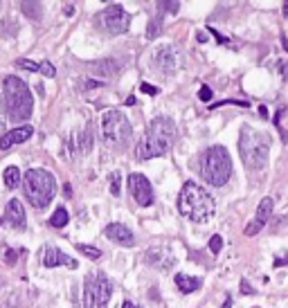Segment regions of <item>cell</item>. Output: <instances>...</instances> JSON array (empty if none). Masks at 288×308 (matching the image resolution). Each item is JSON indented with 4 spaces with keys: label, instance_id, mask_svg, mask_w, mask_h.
<instances>
[{
    "label": "cell",
    "instance_id": "16",
    "mask_svg": "<svg viewBox=\"0 0 288 308\" xmlns=\"http://www.w3.org/2000/svg\"><path fill=\"white\" fill-rule=\"evenodd\" d=\"M34 135V128L27 124V126H18V128H14V130H9V133H5L3 138H0V149L3 151H7L11 149V146H16V144H23L25 140H30Z\"/></svg>",
    "mask_w": 288,
    "mask_h": 308
},
{
    "label": "cell",
    "instance_id": "5",
    "mask_svg": "<svg viewBox=\"0 0 288 308\" xmlns=\"http://www.w3.org/2000/svg\"><path fill=\"white\" fill-rule=\"evenodd\" d=\"M201 178L212 187H223L232 175V158L225 146H210L198 162Z\"/></svg>",
    "mask_w": 288,
    "mask_h": 308
},
{
    "label": "cell",
    "instance_id": "42",
    "mask_svg": "<svg viewBox=\"0 0 288 308\" xmlns=\"http://www.w3.org/2000/svg\"><path fill=\"white\" fill-rule=\"evenodd\" d=\"M135 104V97L131 95V97H128V99H126V106H133Z\"/></svg>",
    "mask_w": 288,
    "mask_h": 308
},
{
    "label": "cell",
    "instance_id": "26",
    "mask_svg": "<svg viewBox=\"0 0 288 308\" xmlns=\"http://www.w3.org/2000/svg\"><path fill=\"white\" fill-rule=\"evenodd\" d=\"M162 30V16H158V18H153L149 23V30H146V38H156L158 34H160Z\"/></svg>",
    "mask_w": 288,
    "mask_h": 308
},
{
    "label": "cell",
    "instance_id": "45",
    "mask_svg": "<svg viewBox=\"0 0 288 308\" xmlns=\"http://www.w3.org/2000/svg\"><path fill=\"white\" fill-rule=\"evenodd\" d=\"M284 14H288V3L284 5Z\"/></svg>",
    "mask_w": 288,
    "mask_h": 308
},
{
    "label": "cell",
    "instance_id": "28",
    "mask_svg": "<svg viewBox=\"0 0 288 308\" xmlns=\"http://www.w3.org/2000/svg\"><path fill=\"white\" fill-rule=\"evenodd\" d=\"M221 248H223V238L218 236V234H214V236L210 238V252L218 254V252H221Z\"/></svg>",
    "mask_w": 288,
    "mask_h": 308
},
{
    "label": "cell",
    "instance_id": "41",
    "mask_svg": "<svg viewBox=\"0 0 288 308\" xmlns=\"http://www.w3.org/2000/svg\"><path fill=\"white\" fill-rule=\"evenodd\" d=\"M196 38H198V43H205V41H207V36H205V34H198V36H196Z\"/></svg>",
    "mask_w": 288,
    "mask_h": 308
},
{
    "label": "cell",
    "instance_id": "43",
    "mask_svg": "<svg viewBox=\"0 0 288 308\" xmlns=\"http://www.w3.org/2000/svg\"><path fill=\"white\" fill-rule=\"evenodd\" d=\"M230 306H232V299L228 297V299H225V304H223V308H230Z\"/></svg>",
    "mask_w": 288,
    "mask_h": 308
},
{
    "label": "cell",
    "instance_id": "32",
    "mask_svg": "<svg viewBox=\"0 0 288 308\" xmlns=\"http://www.w3.org/2000/svg\"><path fill=\"white\" fill-rule=\"evenodd\" d=\"M140 90H142V93H146V95H158V93H160V90H158L156 88V85H151V83H140Z\"/></svg>",
    "mask_w": 288,
    "mask_h": 308
},
{
    "label": "cell",
    "instance_id": "37",
    "mask_svg": "<svg viewBox=\"0 0 288 308\" xmlns=\"http://www.w3.org/2000/svg\"><path fill=\"white\" fill-rule=\"evenodd\" d=\"M122 308H142V306H138V304H133V301H124Z\"/></svg>",
    "mask_w": 288,
    "mask_h": 308
},
{
    "label": "cell",
    "instance_id": "19",
    "mask_svg": "<svg viewBox=\"0 0 288 308\" xmlns=\"http://www.w3.org/2000/svg\"><path fill=\"white\" fill-rule=\"evenodd\" d=\"M16 65L23 68V70H30V72H41V75H45V77H54V75H56L54 65L50 63V61H43V63H34V61H30V59H18V61H16Z\"/></svg>",
    "mask_w": 288,
    "mask_h": 308
},
{
    "label": "cell",
    "instance_id": "17",
    "mask_svg": "<svg viewBox=\"0 0 288 308\" xmlns=\"http://www.w3.org/2000/svg\"><path fill=\"white\" fill-rule=\"evenodd\" d=\"M106 238H110V241H115V243H120V245H126V248H131V245L135 243V236H133V232L128 230L126 225H122V223H110V225H106Z\"/></svg>",
    "mask_w": 288,
    "mask_h": 308
},
{
    "label": "cell",
    "instance_id": "9",
    "mask_svg": "<svg viewBox=\"0 0 288 308\" xmlns=\"http://www.w3.org/2000/svg\"><path fill=\"white\" fill-rule=\"evenodd\" d=\"M99 25L108 34H124L128 30V14L122 5H108L104 11H99Z\"/></svg>",
    "mask_w": 288,
    "mask_h": 308
},
{
    "label": "cell",
    "instance_id": "11",
    "mask_svg": "<svg viewBox=\"0 0 288 308\" xmlns=\"http://www.w3.org/2000/svg\"><path fill=\"white\" fill-rule=\"evenodd\" d=\"M128 191L135 198V203L142 205V207H149L153 205V187L146 175L142 173H131L128 175Z\"/></svg>",
    "mask_w": 288,
    "mask_h": 308
},
{
    "label": "cell",
    "instance_id": "44",
    "mask_svg": "<svg viewBox=\"0 0 288 308\" xmlns=\"http://www.w3.org/2000/svg\"><path fill=\"white\" fill-rule=\"evenodd\" d=\"M281 43H284V48H286V52H288V41H286V38H281Z\"/></svg>",
    "mask_w": 288,
    "mask_h": 308
},
{
    "label": "cell",
    "instance_id": "31",
    "mask_svg": "<svg viewBox=\"0 0 288 308\" xmlns=\"http://www.w3.org/2000/svg\"><path fill=\"white\" fill-rule=\"evenodd\" d=\"M198 97H201V101H210L212 99V88H210V85H203V88L198 90Z\"/></svg>",
    "mask_w": 288,
    "mask_h": 308
},
{
    "label": "cell",
    "instance_id": "21",
    "mask_svg": "<svg viewBox=\"0 0 288 308\" xmlns=\"http://www.w3.org/2000/svg\"><path fill=\"white\" fill-rule=\"evenodd\" d=\"M176 286H178V290L180 293H185V295H189V293H194V290H198L201 286H203V279H198V277H189V275H176Z\"/></svg>",
    "mask_w": 288,
    "mask_h": 308
},
{
    "label": "cell",
    "instance_id": "23",
    "mask_svg": "<svg viewBox=\"0 0 288 308\" xmlns=\"http://www.w3.org/2000/svg\"><path fill=\"white\" fill-rule=\"evenodd\" d=\"M68 221H70L68 209L65 207H56V212L52 214V218H50V225H52V227H65Z\"/></svg>",
    "mask_w": 288,
    "mask_h": 308
},
{
    "label": "cell",
    "instance_id": "34",
    "mask_svg": "<svg viewBox=\"0 0 288 308\" xmlns=\"http://www.w3.org/2000/svg\"><path fill=\"white\" fill-rule=\"evenodd\" d=\"M101 85H104V83H101V81H95V79H86V81H83V88H101Z\"/></svg>",
    "mask_w": 288,
    "mask_h": 308
},
{
    "label": "cell",
    "instance_id": "4",
    "mask_svg": "<svg viewBox=\"0 0 288 308\" xmlns=\"http://www.w3.org/2000/svg\"><path fill=\"white\" fill-rule=\"evenodd\" d=\"M3 93H5V108H7V115L14 122H25L30 119L32 111H34V97L27 88V83L18 77H5L3 81Z\"/></svg>",
    "mask_w": 288,
    "mask_h": 308
},
{
    "label": "cell",
    "instance_id": "14",
    "mask_svg": "<svg viewBox=\"0 0 288 308\" xmlns=\"http://www.w3.org/2000/svg\"><path fill=\"white\" fill-rule=\"evenodd\" d=\"M41 261H43V266L45 268H56V266H65V268H75L79 266L77 263V259H72V256H68L63 254L59 248H52V245H48V248L43 250V256H41Z\"/></svg>",
    "mask_w": 288,
    "mask_h": 308
},
{
    "label": "cell",
    "instance_id": "25",
    "mask_svg": "<svg viewBox=\"0 0 288 308\" xmlns=\"http://www.w3.org/2000/svg\"><path fill=\"white\" fill-rule=\"evenodd\" d=\"M122 191V173L120 171H113L110 173V193L113 196H120Z\"/></svg>",
    "mask_w": 288,
    "mask_h": 308
},
{
    "label": "cell",
    "instance_id": "12",
    "mask_svg": "<svg viewBox=\"0 0 288 308\" xmlns=\"http://www.w3.org/2000/svg\"><path fill=\"white\" fill-rule=\"evenodd\" d=\"M65 149L70 156H86L93 151V126H86L83 130H75L68 140Z\"/></svg>",
    "mask_w": 288,
    "mask_h": 308
},
{
    "label": "cell",
    "instance_id": "6",
    "mask_svg": "<svg viewBox=\"0 0 288 308\" xmlns=\"http://www.w3.org/2000/svg\"><path fill=\"white\" fill-rule=\"evenodd\" d=\"M23 189L25 196L36 209H45L52 203L54 193H56V182L54 175L45 169H30L23 178Z\"/></svg>",
    "mask_w": 288,
    "mask_h": 308
},
{
    "label": "cell",
    "instance_id": "13",
    "mask_svg": "<svg viewBox=\"0 0 288 308\" xmlns=\"http://www.w3.org/2000/svg\"><path fill=\"white\" fill-rule=\"evenodd\" d=\"M273 209H275V201L273 198H263L261 203H259V207H257V214H255V221H250L246 227V236H255V234H259V230H261L263 225L270 221V214H273Z\"/></svg>",
    "mask_w": 288,
    "mask_h": 308
},
{
    "label": "cell",
    "instance_id": "22",
    "mask_svg": "<svg viewBox=\"0 0 288 308\" xmlns=\"http://www.w3.org/2000/svg\"><path fill=\"white\" fill-rule=\"evenodd\" d=\"M5 185H7L9 189H16V187L20 185V171H18V167H7V169H5Z\"/></svg>",
    "mask_w": 288,
    "mask_h": 308
},
{
    "label": "cell",
    "instance_id": "39",
    "mask_svg": "<svg viewBox=\"0 0 288 308\" xmlns=\"http://www.w3.org/2000/svg\"><path fill=\"white\" fill-rule=\"evenodd\" d=\"M284 263H288V256H286V259H277V261H275V266H284Z\"/></svg>",
    "mask_w": 288,
    "mask_h": 308
},
{
    "label": "cell",
    "instance_id": "10",
    "mask_svg": "<svg viewBox=\"0 0 288 308\" xmlns=\"http://www.w3.org/2000/svg\"><path fill=\"white\" fill-rule=\"evenodd\" d=\"M183 65V56L173 45H160L153 52V68L165 75H171Z\"/></svg>",
    "mask_w": 288,
    "mask_h": 308
},
{
    "label": "cell",
    "instance_id": "3",
    "mask_svg": "<svg viewBox=\"0 0 288 308\" xmlns=\"http://www.w3.org/2000/svg\"><path fill=\"white\" fill-rule=\"evenodd\" d=\"M239 153H241L246 169L250 171L263 169L270 156V138L257 128L243 126L239 135Z\"/></svg>",
    "mask_w": 288,
    "mask_h": 308
},
{
    "label": "cell",
    "instance_id": "15",
    "mask_svg": "<svg viewBox=\"0 0 288 308\" xmlns=\"http://www.w3.org/2000/svg\"><path fill=\"white\" fill-rule=\"evenodd\" d=\"M144 261L149 266H153V268L169 270V268L173 266V254L169 252V248H160V245H156V248H151L149 252L144 254Z\"/></svg>",
    "mask_w": 288,
    "mask_h": 308
},
{
    "label": "cell",
    "instance_id": "36",
    "mask_svg": "<svg viewBox=\"0 0 288 308\" xmlns=\"http://www.w3.org/2000/svg\"><path fill=\"white\" fill-rule=\"evenodd\" d=\"M63 11H65V16H72L75 14V5H63Z\"/></svg>",
    "mask_w": 288,
    "mask_h": 308
},
{
    "label": "cell",
    "instance_id": "7",
    "mask_svg": "<svg viewBox=\"0 0 288 308\" xmlns=\"http://www.w3.org/2000/svg\"><path fill=\"white\" fill-rule=\"evenodd\" d=\"M101 135H104L106 146L122 149L133 135V126L120 111H106L101 115Z\"/></svg>",
    "mask_w": 288,
    "mask_h": 308
},
{
    "label": "cell",
    "instance_id": "29",
    "mask_svg": "<svg viewBox=\"0 0 288 308\" xmlns=\"http://www.w3.org/2000/svg\"><path fill=\"white\" fill-rule=\"evenodd\" d=\"M5 124H7V108H5V99L0 97V133L5 130ZM3 138V135H0Z\"/></svg>",
    "mask_w": 288,
    "mask_h": 308
},
{
    "label": "cell",
    "instance_id": "20",
    "mask_svg": "<svg viewBox=\"0 0 288 308\" xmlns=\"http://www.w3.org/2000/svg\"><path fill=\"white\" fill-rule=\"evenodd\" d=\"M90 72L99 75V77H115L117 72H120V63L113 59H104V61H97V63L90 65Z\"/></svg>",
    "mask_w": 288,
    "mask_h": 308
},
{
    "label": "cell",
    "instance_id": "40",
    "mask_svg": "<svg viewBox=\"0 0 288 308\" xmlns=\"http://www.w3.org/2000/svg\"><path fill=\"white\" fill-rule=\"evenodd\" d=\"M63 191H65V196H72V187H70V185H65Z\"/></svg>",
    "mask_w": 288,
    "mask_h": 308
},
{
    "label": "cell",
    "instance_id": "24",
    "mask_svg": "<svg viewBox=\"0 0 288 308\" xmlns=\"http://www.w3.org/2000/svg\"><path fill=\"white\" fill-rule=\"evenodd\" d=\"M20 7L32 20H41V14H43V5L41 3H20Z\"/></svg>",
    "mask_w": 288,
    "mask_h": 308
},
{
    "label": "cell",
    "instance_id": "38",
    "mask_svg": "<svg viewBox=\"0 0 288 308\" xmlns=\"http://www.w3.org/2000/svg\"><path fill=\"white\" fill-rule=\"evenodd\" d=\"M259 115H261V117H268V108L261 106V108H259Z\"/></svg>",
    "mask_w": 288,
    "mask_h": 308
},
{
    "label": "cell",
    "instance_id": "33",
    "mask_svg": "<svg viewBox=\"0 0 288 308\" xmlns=\"http://www.w3.org/2000/svg\"><path fill=\"white\" fill-rule=\"evenodd\" d=\"M277 70H279V75L284 77V79H288V61H277Z\"/></svg>",
    "mask_w": 288,
    "mask_h": 308
},
{
    "label": "cell",
    "instance_id": "27",
    "mask_svg": "<svg viewBox=\"0 0 288 308\" xmlns=\"http://www.w3.org/2000/svg\"><path fill=\"white\" fill-rule=\"evenodd\" d=\"M77 250H79L81 254H86L88 259H99V256H101V252H99L97 248H93V245H83V243H79V245H77Z\"/></svg>",
    "mask_w": 288,
    "mask_h": 308
},
{
    "label": "cell",
    "instance_id": "2",
    "mask_svg": "<svg viewBox=\"0 0 288 308\" xmlns=\"http://www.w3.org/2000/svg\"><path fill=\"white\" fill-rule=\"evenodd\" d=\"M178 212L194 223H207L216 212V203L196 182H185L178 196Z\"/></svg>",
    "mask_w": 288,
    "mask_h": 308
},
{
    "label": "cell",
    "instance_id": "1",
    "mask_svg": "<svg viewBox=\"0 0 288 308\" xmlns=\"http://www.w3.org/2000/svg\"><path fill=\"white\" fill-rule=\"evenodd\" d=\"M178 138V128L173 124L171 117H156L149 124L144 138L138 142L135 146V158L138 160H151V158H160L169 153L176 144Z\"/></svg>",
    "mask_w": 288,
    "mask_h": 308
},
{
    "label": "cell",
    "instance_id": "30",
    "mask_svg": "<svg viewBox=\"0 0 288 308\" xmlns=\"http://www.w3.org/2000/svg\"><path fill=\"white\" fill-rule=\"evenodd\" d=\"M160 9L169 11V14H176V11L180 9V3H160Z\"/></svg>",
    "mask_w": 288,
    "mask_h": 308
},
{
    "label": "cell",
    "instance_id": "8",
    "mask_svg": "<svg viewBox=\"0 0 288 308\" xmlns=\"http://www.w3.org/2000/svg\"><path fill=\"white\" fill-rule=\"evenodd\" d=\"M113 295V283L106 275H90L83 286V308H106Z\"/></svg>",
    "mask_w": 288,
    "mask_h": 308
},
{
    "label": "cell",
    "instance_id": "18",
    "mask_svg": "<svg viewBox=\"0 0 288 308\" xmlns=\"http://www.w3.org/2000/svg\"><path fill=\"white\" fill-rule=\"evenodd\" d=\"M3 223H9L14 227H25V209H23V203L18 198H11L7 203V207H5V218L0 221V225Z\"/></svg>",
    "mask_w": 288,
    "mask_h": 308
},
{
    "label": "cell",
    "instance_id": "35",
    "mask_svg": "<svg viewBox=\"0 0 288 308\" xmlns=\"http://www.w3.org/2000/svg\"><path fill=\"white\" fill-rule=\"evenodd\" d=\"M241 293H243V295H252V293H255V290H252L250 286H248V281H241Z\"/></svg>",
    "mask_w": 288,
    "mask_h": 308
}]
</instances>
